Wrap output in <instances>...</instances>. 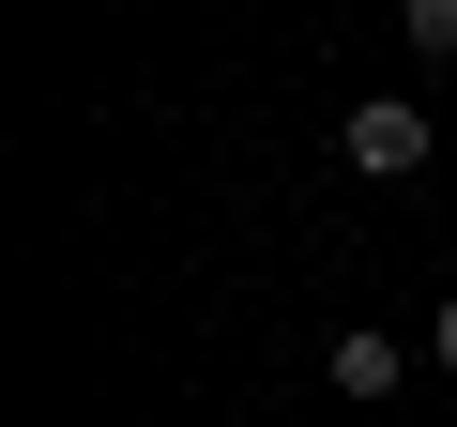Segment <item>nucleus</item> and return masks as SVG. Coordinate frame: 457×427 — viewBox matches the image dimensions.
<instances>
[{
  "instance_id": "nucleus-4",
  "label": "nucleus",
  "mask_w": 457,
  "mask_h": 427,
  "mask_svg": "<svg viewBox=\"0 0 457 427\" xmlns=\"http://www.w3.org/2000/svg\"><path fill=\"white\" fill-rule=\"evenodd\" d=\"M427 351H442V366H457V290H442V336H427Z\"/></svg>"
},
{
  "instance_id": "nucleus-3",
  "label": "nucleus",
  "mask_w": 457,
  "mask_h": 427,
  "mask_svg": "<svg viewBox=\"0 0 457 427\" xmlns=\"http://www.w3.org/2000/svg\"><path fill=\"white\" fill-rule=\"evenodd\" d=\"M396 31H411V62H457V0H396Z\"/></svg>"
},
{
  "instance_id": "nucleus-2",
  "label": "nucleus",
  "mask_w": 457,
  "mask_h": 427,
  "mask_svg": "<svg viewBox=\"0 0 457 427\" xmlns=\"http://www.w3.org/2000/svg\"><path fill=\"white\" fill-rule=\"evenodd\" d=\"M396 381H411V351H396V336H366V321H351V336H336V397H396Z\"/></svg>"
},
{
  "instance_id": "nucleus-1",
  "label": "nucleus",
  "mask_w": 457,
  "mask_h": 427,
  "mask_svg": "<svg viewBox=\"0 0 457 427\" xmlns=\"http://www.w3.org/2000/svg\"><path fill=\"white\" fill-rule=\"evenodd\" d=\"M336 153H351L366 183H411V168H427V107H411V92H366V107L336 122Z\"/></svg>"
}]
</instances>
